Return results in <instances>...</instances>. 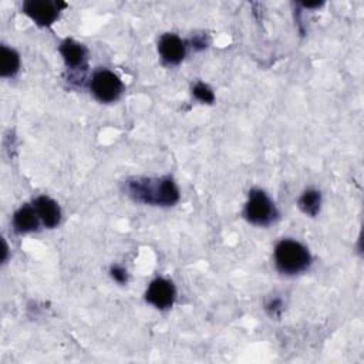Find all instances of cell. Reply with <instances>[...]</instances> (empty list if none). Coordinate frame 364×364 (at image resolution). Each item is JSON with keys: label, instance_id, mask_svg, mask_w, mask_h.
Wrapping results in <instances>:
<instances>
[{"label": "cell", "instance_id": "obj_16", "mask_svg": "<svg viewBox=\"0 0 364 364\" xmlns=\"http://www.w3.org/2000/svg\"><path fill=\"white\" fill-rule=\"evenodd\" d=\"M192 47H193L195 50H203V48L206 47V41H205L203 36H195V37L192 38Z\"/></svg>", "mask_w": 364, "mask_h": 364}, {"label": "cell", "instance_id": "obj_4", "mask_svg": "<svg viewBox=\"0 0 364 364\" xmlns=\"http://www.w3.org/2000/svg\"><path fill=\"white\" fill-rule=\"evenodd\" d=\"M90 90L100 102L108 104L117 101L121 97L124 85L115 73L107 68H101L92 74L90 80Z\"/></svg>", "mask_w": 364, "mask_h": 364}, {"label": "cell", "instance_id": "obj_3", "mask_svg": "<svg viewBox=\"0 0 364 364\" xmlns=\"http://www.w3.org/2000/svg\"><path fill=\"white\" fill-rule=\"evenodd\" d=\"M243 215L252 225L267 226L277 218V209L264 191L252 189L249 192Z\"/></svg>", "mask_w": 364, "mask_h": 364}, {"label": "cell", "instance_id": "obj_13", "mask_svg": "<svg viewBox=\"0 0 364 364\" xmlns=\"http://www.w3.org/2000/svg\"><path fill=\"white\" fill-rule=\"evenodd\" d=\"M192 94L198 101H200L203 104H212L215 101V94H213L212 88L202 81H198L193 84Z\"/></svg>", "mask_w": 364, "mask_h": 364}, {"label": "cell", "instance_id": "obj_1", "mask_svg": "<svg viewBox=\"0 0 364 364\" xmlns=\"http://www.w3.org/2000/svg\"><path fill=\"white\" fill-rule=\"evenodd\" d=\"M125 192L135 202L152 206H172L179 200V189L169 176L128 179Z\"/></svg>", "mask_w": 364, "mask_h": 364}, {"label": "cell", "instance_id": "obj_14", "mask_svg": "<svg viewBox=\"0 0 364 364\" xmlns=\"http://www.w3.org/2000/svg\"><path fill=\"white\" fill-rule=\"evenodd\" d=\"M109 274H111V277H112L117 283H119V284H125V283L128 282V273H127V269H125V267H122V266H119V264H114V266H111V269H109Z\"/></svg>", "mask_w": 364, "mask_h": 364}, {"label": "cell", "instance_id": "obj_11", "mask_svg": "<svg viewBox=\"0 0 364 364\" xmlns=\"http://www.w3.org/2000/svg\"><path fill=\"white\" fill-rule=\"evenodd\" d=\"M20 68V57L16 50L1 46V57H0V75L3 78L14 77Z\"/></svg>", "mask_w": 364, "mask_h": 364}, {"label": "cell", "instance_id": "obj_15", "mask_svg": "<svg viewBox=\"0 0 364 364\" xmlns=\"http://www.w3.org/2000/svg\"><path fill=\"white\" fill-rule=\"evenodd\" d=\"M266 310L272 317H277L283 310V303L280 299H273L266 304Z\"/></svg>", "mask_w": 364, "mask_h": 364}, {"label": "cell", "instance_id": "obj_2", "mask_svg": "<svg viewBox=\"0 0 364 364\" xmlns=\"http://www.w3.org/2000/svg\"><path fill=\"white\" fill-rule=\"evenodd\" d=\"M311 255L304 245L293 239H283L274 247V264L283 274L293 276L309 269Z\"/></svg>", "mask_w": 364, "mask_h": 364}, {"label": "cell", "instance_id": "obj_6", "mask_svg": "<svg viewBox=\"0 0 364 364\" xmlns=\"http://www.w3.org/2000/svg\"><path fill=\"white\" fill-rule=\"evenodd\" d=\"M60 3L48 0H27L23 3V11L41 27L51 26L60 13Z\"/></svg>", "mask_w": 364, "mask_h": 364}, {"label": "cell", "instance_id": "obj_7", "mask_svg": "<svg viewBox=\"0 0 364 364\" xmlns=\"http://www.w3.org/2000/svg\"><path fill=\"white\" fill-rule=\"evenodd\" d=\"M58 51H60V54H61V57L64 60L65 67L71 73L78 74V73H82V71L87 70V55H88V51L84 47V44L77 43L73 38H65L60 44Z\"/></svg>", "mask_w": 364, "mask_h": 364}, {"label": "cell", "instance_id": "obj_10", "mask_svg": "<svg viewBox=\"0 0 364 364\" xmlns=\"http://www.w3.org/2000/svg\"><path fill=\"white\" fill-rule=\"evenodd\" d=\"M40 218L33 205H24L18 208L13 215V228L17 233L36 232L40 228Z\"/></svg>", "mask_w": 364, "mask_h": 364}, {"label": "cell", "instance_id": "obj_9", "mask_svg": "<svg viewBox=\"0 0 364 364\" xmlns=\"http://www.w3.org/2000/svg\"><path fill=\"white\" fill-rule=\"evenodd\" d=\"M33 206H34L41 223L46 228L53 229V228L58 226V223L61 220V209L54 199H51L46 195H41L34 199Z\"/></svg>", "mask_w": 364, "mask_h": 364}, {"label": "cell", "instance_id": "obj_8", "mask_svg": "<svg viewBox=\"0 0 364 364\" xmlns=\"http://www.w3.org/2000/svg\"><path fill=\"white\" fill-rule=\"evenodd\" d=\"M158 53L164 63L169 65H176L186 55V43L176 34L166 33L159 38Z\"/></svg>", "mask_w": 364, "mask_h": 364}, {"label": "cell", "instance_id": "obj_12", "mask_svg": "<svg viewBox=\"0 0 364 364\" xmlns=\"http://www.w3.org/2000/svg\"><path fill=\"white\" fill-rule=\"evenodd\" d=\"M321 205V193L316 189H307L299 198V208L304 215L316 216L320 210Z\"/></svg>", "mask_w": 364, "mask_h": 364}, {"label": "cell", "instance_id": "obj_5", "mask_svg": "<svg viewBox=\"0 0 364 364\" xmlns=\"http://www.w3.org/2000/svg\"><path fill=\"white\" fill-rule=\"evenodd\" d=\"M175 297L176 290L173 283L164 277L154 279L145 291V300L159 310H166L172 307Z\"/></svg>", "mask_w": 364, "mask_h": 364}]
</instances>
